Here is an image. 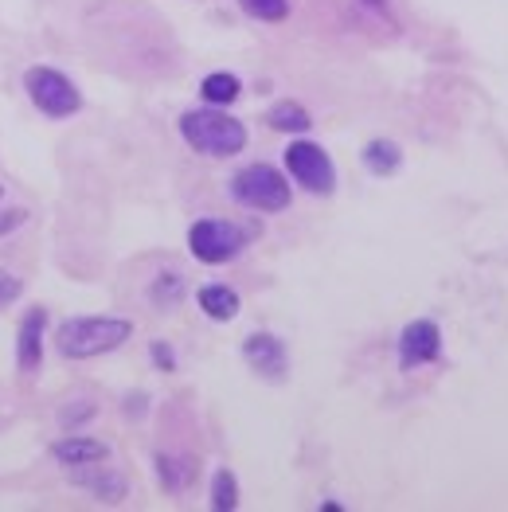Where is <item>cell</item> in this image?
<instances>
[{
	"instance_id": "4fadbf2b",
	"label": "cell",
	"mask_w": 508,
	"mask_h": 512,
	"mask_svg": "<svg viewBox=\"0 0 508 512\" xmlns=\"http://www.w3.org/2000/svg\"><path fill=\"white\" fill-rule=\"evenodd\" d=\"M266 122H270V129H278V133H309V126H313L309 110L301 102H290V98L278 102V106H270Z\"/></svg>"
},
{
	"instance_id": "e0dca14e",
	"label": "cell",
	"mask_w": 508,
	"mask_h": 512,
	"mask_svg": "<svg viewBox=\"0 0 508 512\" xmlns=\"http://www.w3.org/2000/svg\"><path fill=\"white\" fill-rule=\"evenodd\" d=\"M212 509L215 512H231L239 509V481L231 470H219L212 477Z\"/></svg>"
},
{
	"instance_id": "44dd1931",
	"label": "cell",
	"mask_w": 508,
	"mask_h": 512,
	"mask_svg": "<svg viewBox=\"0 0 508 512\" xmlns=\"http://www.w3.org/2000/svg\"><path fill=\"white\" fill-rule=\"evenodd\" d=\"M24 223H28V212H24V208H8V212H0V239L12 235V231H20Z\"/></svg>"
},
{
	"instance_id": "277c9868",
	"label": "cell",
	"mask_w": 508,
	"mask_h": 512,
	"mask_svg": "<svg viewBox=\"0 0 508 512\" xmlns=\"http://www.w3.org/2000/svg\"><path fill=\"white\" fill-rule=\"evenodd\" d=\"M24 90H28L32 106L40 110L43 118L59 122V118H71V114L83 110L79 86L71 83L63 71H55V67H28L24 71Z\"/></svg>"
},
{
	"instance_id": "ffe728a7",
	"label": "cell",
	"mask_w": 508,
	"mask_h": 512,
	"mask_svg": "<svg viewBox=\"0 0 508 512\" xmlns=\"http://www.w3.org/2000/svg\"><path fill=\"white\" fill-rule=\"evenodd\" d=\"M20 294H24V282H20L12 270H0V313H4L8 305H16Z\"/></svg>"
},
{
	"instance_id": "d6986e66",
	"label": "cell",
	"mask_w": 508,
	"mask_h": 512,
	"mask_svg": "<svg viewBox=\"0 0 508 512\" xmlns=\"http://www.w3.org/2000/svg\"><path fill=\"white\" fill-rule=\"evenodd\" d=\"M180 294H184V278H180V274H161V278L153 282V294H149V298L157 301V305H165V309H172V305L180 301Z\"/></svg>"
},
{
	"instance_id": "2e32d148",
	"label": "cell",
	"mask_w": 508,
	"mask_h": 512,
	"mask_svg": "<svg viewBox=\"0 0 508 512\" xmlns=\"http://www.w3.org/2000/svg\"><path fill=\"white\" fill-rule=\"evenodd\" d=\"M157 473H161V481H165V489L172 493H180V489H188L192 485V477H196V466L192 462H180V458H157Z\"/></svg>"
},
{
	"instance_id": "ac0fdd59",
	"label": "cell",
	"mask_w": 508,
	"mask_h": 512,
	"mask_svg": "<svg viewBox=\"0 0 508 512\" xmlns=\"http://www.w3.org/2000/svg\"><path fill=\"white\" fill-rule=\"evenodd\" d=\"M239 8L254 20H266V24H278L290 16V0H239Z\"/></svg>"
},
{
	"instance_id": "d4e9b609",
	"label": "cell",
	"mask_w": 508,
	"mask_h": 512,
	"mask_svg": "<svg viewBox=\"0 0 508 512\" xmlns=\"http://www.w3.org/2000/svg\"><path fill=\"white\" fill-rule=\"evenodd\" d=\"M0 200H4V184H0Z\"/></svg>"
},
{
	"instance_id": "5bb4252c",
	"label": "cell",
	"mask_w": 508,
	"mask_h": 512,
	"mask_svg": "<svg viewBox=\"0 0 508 512\" xmlns=\"http://www.w3.org/2000/svg\"><path fill=\"white\" fill-rule=\"evenodd\" d=\"M399 165H403V153H399L395 141H372L364 149V169L372 172V176H391Z\"/></svg>"
},
{
	"instance_id": "603a6c76",
	"label": "cell",
	"mask_w": 508,
	"mask_h": 512,
	"mask_svg": "<svg viewBox=\"0 0 508 512\" xmlns=\"http://www.w3.org/2000/svg\"><path fill=\"white\" fill-rule=\"evenodd\" d=\"M90 407H79V411H63V423H75V419H86Z\"/></svg>"
},
{
	"instance_id": "8fae6325",
	"label": "cell",
	"mask_w": 508,
	"mask_h": 512,
	"mask_svg": "<svg viewBox=\"0 0 508 512\" xmlns=\"http://www.w3.org/2000/svg\"><path fill=\"white\" fill-rule=\"evenodd\" d=\"M71 481H75L79 489H86V493H94L98 501H122V497H126V477L106 470V466H98V462L79 466V470L71 473Z\"/></svg>"
},
{
	"instance_id": "ba28073f",
	"label": "cell",
	"mask_w": 508,
	"mask_h": 512,
	"mask_svg": "<svg viewBox=\"0 0 508 512\" xmlns=\"http://www.w3.org/2000/svg\"><path fill=\"white\" fill-rule=\"evenodd\" d=\"M438 352H442V333H438L434 321H411L403 329V337H399V364H403V372L438 360Z\"/></svg>"
},
{
	"instance_id": "3957f363",
	"label": "cell",
	"mask_w": 508,
	"mask_h": 512,
	"mask_svg": "<svg viewBox=\"0 0 508 512\" xmlns=\"http://www.w3.org/2000/svg\"><path fill=\"white\" fill-rule=\"evenodd\" d=\"M231 196L251 212H286L290 208V180L274 165H247L235 172Z\"/></svg>"
},
{
	"instance_id": "6da1fadb",
	"label": "cell",
	"mask_w": 508,
	"mask_h": 512,
	"mask_svg": "<svg viewBox=\"0 0 508 512\" xmlns=\"http://www.w3.org/2000/svg\"><path fill=\"white\" fill-rule=\"evenodd\" d=\"M133 337V321L126 317H71L55 329V348L67 360H94Z\"/></svg>"
},
{
	"instance_id": "9a60e30c",
	"label": "cell",
	"mask_w": 508,
	"mask_h": 512,
	"mask_svg": "<svg viewBox=\"0 0 508 512\" xmlns=\"http://www.w3.org/2000/svg\"><path fill=\"white\" fill-rule=\"evenodd\" d=\"M239 90H243V83L235 75H227V71H215L200 83V94H204L208 106H231L239 98Z\"/></svg>"
},
{
	"instance_id": "7402d4cb",
	"label": "cell",
	"mask_w": 508,
	"mask_h": 512,
	"mask_svg": "<svg viewBox=\"0 0 508 512\" xmlns=\"http://www.w3.org/2000/svg\"><path fill=\"white\" fill-rule=\"evenodd\" d=\"M153 360H157L165 372H172V368H176V356H172V348H169V344H161V341H153Z\"/></svg>"
},
{
	"instance_id": "5b68a950",
	"label": "cell",
	"mask_w": 508,
	"mask_h": 512,
	"mask_svg": "<svg viewBox=\"0 0 508 512\" xmlns=\"http://www.w3.org/2000/svg\"><path fill=\"white\" fill-rule=\"evenodd\" d=\"M247 247V231L239 223H227V219H200L188 227V251L208 262V266H219V262H231L239 258V251Z\"/></svg>"
},
{
	"instance_id": "7c38bea8",
	"label": "cell",
	"mask_w": 508,
	"mask_h": 512,
	"mask_svg": "<svg viewBox=\"0 0 508 512\" xmlns=\"http://www.w3.org/2000/svg\"><path fill=\"white\" fill-rule=\"evenodd\" d=\"M196 301H200V309H204L212 321H235V317H239V294H235L231 286H204V290L196 294Z\"/></svg>"
},
{
	"instance_id": "9c48e42d",
	"label": "cell",
	"mask_w": 508,
	"mask_h": 512,
	"mask_svg": "<svg viewBox=\"0 0 508 512\" xmlns=\"http://www.w3.org/2000/svg\"><path fill=\"white\" fill-rule=\"evenodd\" d=\"M43 333H47V309L36 305V309H28V313H24V321H20V329H16V368H20L24 376L40 372Z\"/></svg>"
},
{
	"instance_id": "30bf717a",
	"label": "cell",
	"mask_w": 508,
	"mask_h": 512,
	"mask_svg": "<svg viewBox=\"0 0 508 512\" xmlns=\"http://www.w3.org/2000/svg\"><path fill=\"white\" fill-rule=\"evenodd\" d=\"M51 458L59 466H90V462H106L110 446L98 438H86V434H67L59 442H51Z\"/></svg>"
},
{
	"instance_id": "cb8c5ba5",
	"label": "cell",
	"mask_w": 508,
	"mask_h": 512,
	"mask_svg": "<svg viewBox=\"0 0 508 512\" xmlns=\"http://www.w3.org/2000/svg\"><path fill=\"white\" fill-rule=\"evenodd\" d=\"M368 4H372V8H383V0H368Z\"/></svg>"
},
{
	"instance_id": "7a4b0ae2",
	"label": "cell",
	"mask_w": 508,
	"mask_h": 512,
	"mask_svg": "<svg viewBox=\"0 0 508 512\" xmlns=\"http://www.w3.org/2000/svg\"><path fill=\"white\" fill-rule=\"evenodd\" d=\"M180 137L204 157H235L247 149V126L223 110H188L180 118Z\"/></svg>"
},
{
	"instance_id": "52a82bcc",
	"label": "cell",
	"mask_w": 508,
	"mask_h": 512,
	"mask_svg": "<svg viewBox=\"0 0 508 512\" xmlns=\"http://www.w3.org/2000/svg\"><path fill=\"white\" fill-rule=\"evenodd\" d=\"M243 360L251 364L262 380H270V384L286 380V372H290L286 344L278 341L274 333H254V337H247V341H243Z\"/></svg>"
},
{
	"instance_id": "8992f818",
	"label": "cell",
	"mask_w": 508,
	"mask_h": 512,
	"mask_svg": "<svg viewBox=\"0 0 508 512\" xmlns=\"http://www.w3.org/2000/svg\"><path fill=\"white\" fill-rule=\"evenodd\" d=\"M286 172L313 196H329L337 188V169L329 161V153L313 141H290L286 149Z\"/></svg>"
}]
</instances>
